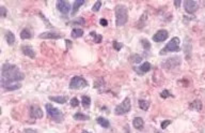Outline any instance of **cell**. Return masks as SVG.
<instances>
[{"instance_id": "1", "label": "cell", "mask_w": 205, "mask_h": 133, "mask_svg": "<svg viewBox=\"0 0 205 133\" xmlns=\"http://www.w3.org/2000/svg\"><path fill=\"white\" fill-rule=\"evenodd\" d=\"M25 78V74L22 73L18 67L12 64H4L1 69V86L6 87V85L14 84L18 81Z\"/></svg>"}, {"instance_id": "2", "label": "cell", "mask_w": 205, "mask_h": 133, "mask_svg": "<svg viewBox=\"0 0 205 133\" xmlns=\"http://www.w3.org/2000/svg\"><path fill=\"white\" fill-rule=\"evenodd\" d=\"M116 27H122L128 21V10L124 4H118L114 8Z\"/></svg>"}, {"instance_id": "3", "label": "cell", "mask_w": 205, "mask_h": 133, "mask_svg": "<svg viewBox=\"0 0 205 133\" xmlns=\"http://www.w3.org/2000/svg\"><path fill=\"white\" fill-rule=\"evenodd\" d=\"M45 109H46L48 116L50 118H53V120H55L56 123H61V121H63V114L59 109L55 107L53 104H49V103H47L45 105Z\"/></svg>"}, {"instance_id": "4", "label": "cell", "mask_w": 205, "mask_h": 133, "mask_svg": "<svg viewBox=\"0 0 205 133\" xmlns=\"http://www.w3.org/2000/svg\"><path fill=\"white\" fill-rule=\"evenodd\" d=\"M179 43H181V41H179V38L177 37L172 38V40H170V42H169V43L167 44L160 52H159V54H160V55H164V54H167V53H169V52H179L181 51Z\"/></svg>"}, {"instance_id": "5", "label": "cell", "mask_w": 205, "mask_h": 133, "mask_svg": "<svg viewBox=\"0 0 205 133\" xmlns=\"http://www.w3.org/2000/svg\"><path fill=\"white\" fill-rule=\"evenodd\" d=\"M132 109V104H130V99L128 97H126L125 99L122 101V103L119 105H116L114 109V113L116 115H125Z\"/></svg>"}, {"instance_id": "6", "label": "cell", "mask_w": 205, "mask_h": 133, "mask_svg": "<svg viewBox=\"0 0 205 133\" xmlns=\"http://www.w3.org/2000/svg\"><path fill=\"white\" fill-rule=\"evenodd\" d=\"M88 86V82L82 76H74L69 82V88L71 89H82Z\"/></svg>"}, {"instance_id": "7", "label": "cell", "mask_w": 205, "mask_h": 133, "mask_svg": "<svg viewBox=\"0 0 205 133\" xmlns=\"http://www.w3.org/2000/svg\"><path fill=\"white\" fill-rule=\"evenodd\" d=\"M181 64V58L177 57V56H174V57L168 58L164 62H163V67L167 70H171L174 69V68L179 67Z\"/></svg>"}, {"instance_id": "8", "label": "cell", "mask_w": 205, "mask_h": 133, "mask_svg": "<svg viewBox=\"0 0 205 133\" xmlns=\"http://www.w3.org/2000/svg\"><path fill=\"white\" fill-rule=\"evenodd\" d=\"M198 8H199V4H198L197 1H193V0H186V1L184 2L185 11H186L187 13H189V14L195 13V11L198 10Z\"/></svg>"}, {"instance_id": "9", "label": "cell", "mask_w": 205, "mask_h": 133, "mask_svg": "<svg viewBox=\"0 0 205 133\" xmlns=\"http://www.w3.org/2000/svg\"><path fill=\"white\" fill-rule=\"evenodd\" d=\"M56 6H57L58 10L64 15H66L67 13L69 12V10H71V4H69V2L64 1V0H58Z\"/></svg>"}, {"instance_id": "10", "label": "cell", "mask_w": 205, "mask_h": 133, "mask_svg": "<svg viewBox=\"0 0 205 133\" xmlns=\"http://www.w3.org/2000/svg\"><path fill=\"white\" fill-rule=\"evenodd\" d=\"M169 37V33L166 29H160L158 30L154 35H153V41L155 42H164L168 39Z\"/></svg>"}, {"instance_id": "11", "label": "cell", "mask_w": 205, "mask_h": 133, "mask_svg": "<svg viewBox=\"0 0 205 133\" xmlns=\"http://www.w3.org/2000/svg\"><path fill=\"white\" fill-rule=\"evenodd\" d=\"M43 115H44V113H43L42 109L39 106V105H31V107H30L31 118L39 119V118H42Z\"/></svg>"}, {"instance_id": "12", "label": "cell", "mask_w": 205, "mask_h": 133, "mask_svg": "<svg viewBox=\"0 0 205 133\" xmlns=\"http://www.w3.org/2000/svg\"><path fill=\"white\" fill-rule=\"evenodd\" d=\"M41 39H53V40H58V39H61L63 37L62 35L57 32H43L41 35H39Z\"/></svg>"}, {"instance_id": "13", "label": "cell", "mask_w": 205, "mask_h": 133, "mask_svg": "<svg viewBox=\"0 0 205 133\" xmlns=\"http://www.w3.org/2000/svg\"><path fill=\"white\" fill-rule=\"evenodd\" d=\"M22 52L24 53V55L28 56V57L32 58V59L35 58V52L30 45H24V46H22Z\"/></svg>"}, {"instance_id": "14", "label": "cell", "mask_w": 205, "mask_h": 133, "mask_svg": "<svg viewBox=\"0 0 205 133\" xmlns=\"http://www.w3.org/2000/svg\"><path fill=\"white\" fill-rule=\"evenodd\" d=\"M132 126H134L135 129L137 130H142L144 127V121L141 117H135L134 120H132Z\"/></svg>"}, {"instance_id": "15", "label": "cell", "mask_w": 205, "mask_h": 133, "mask_svg": "<svg viewBox=\"0 0 205 133\" xmlns=\"http://www.w3.org/2000/svg\"><path fill=\"white\" fill-rule=\"evenodd\" d=\"M151 64L150 62H148V61H145V62H143L142 64H141L140 67L137 69V72L138 73H140V74H143V73H146V72H148L151 70Z\"/></svg>"}, {"instance_id": "16", "label": "cell", "mask_w": 205, "mask_h": 133, "mask_svg": "<svg viewBox=\"0 0 205 133\" xmlns=\"http://www.w3.org/2000/svg\"><path fill=\"white\" fill-rule=\"evenodd\" d=\"M49 100L53 101V102L59 103V104H64V103H66L67 98L63 96H56V97H49Z\"/></svg>"}, {"instance_id": "17", "label": "cell", "mask_w": 205, "mask_h": 133, "mask_svg": "<svg viewBox=\"0 0 205 133\" xmlns=\"http://www.w3.org/2000/svg\"><path fill=\"white\" fill-rule=\"evenodd\" d=\"M189 109L200 112L202 110V102L200 100H195L193 102H191L190 104H189Z\"/></svg>"}, {"instance_id": "18", "label": "cell", "mask_w": 205, "mask_h": 133, "mask_svg": "<svg viewBox=\"0 0 205 133\" xmlns=\"http://www.w3.org/2000/svg\"><path fill=\"white\" fill-rule=\"evenodd\" d=\"M85 3V0H76L73 4V10H72V15H75L78 12V10L80 9V6Z\"/></svg>"}, {"instance_id": "19", "label": "cell", "mask_w": 205, "mask_h": 133, "mask_svg": "<svg viewBox=\"0 0 205 133\" xmlns=\"http://www.w3.org/2000/svg\"><path fill=\"white\" fill-rule=\"evenodd\" d=\"M96 123H98V125L101 126V127L103 128H109L110 127V123L108 119L104 118V117H98L97 119H96Z\"/></svg>"}, {"instance_id": "20", "label": "cell", "mask_w": 205, "mask_h": 133, "mask_svg": "<svg viewBox=\"0 0 205 133\" xmlns=\"http://www.w3.org/2000/svg\"><path fill=\"white\" fill-rule=\"evenodd\" d=\"M6 42H8L9 45H13L15 43V35L13 32H11V31H6Z\"/></svg>"}, {"instance_id": "21", "label": "cell", "mask_w": 205, "mask_h": 133, "mask_svg": "<svg viewBox=\"0 0 205 133\" xmlns=\"http://www.w3.org/2000/svg\"><path fill=\"white\" fill-rule=\"evenodd\" d=\"M72 38H74V39H77V38H80L83 35V30L81 28H74L73 30H72V33H71Z\"/></svg>"}, {"instance_id": "22", "label": "cell", "mask_w": 205, "mask_h": 133, "mask_svg": "<svg viewBox=\"0 0 205 133\" xmlns=\"http://www.w3.org/2000/svg\"><path fill=\"white\" fill-rule=\"evenodd\" d=\"M21 38L22 40H29L32 38V33H31V31L29 30V29H24V30H22L21 32Z\"/></svg>"}, {"instance_id": "23", "label": "cell", "mask_w": 205, "mask_h": 133, "mask_svg": "<svg viewBox=\"0 0 205 133\" xmlns=\"http://www.w3.org/2000/svg\"><path fill=\"white\" fill-rule=\"evenodd\" d=\"M81 103H82V105H83L85 109H88V107H90V105H91V98L88 97V96H82Z\"/></svg>"}, {"instance_id": "24", "label": "cell", "mask_w": 205, "mask_h": 133, "mask_svg": "<svg viewBox=\"0 0 205 133\" xmlns=\"http://www.w3.org/2000/svg\"><path fill=\"white\" fill-rule=\"evenodd\" d=\"M74 119H76V120H79V121H83V120H88L89 119V116H87V115H83L82 113H76V114H74Z\"/></svg>"}, {"instance_id": "25", "label": "cell", "mask_w": 205, "mask_h": 133, "mask_svg": "<svg viewBox=\"0 0 205 133\" xmlns=\"http://www.w3.org/2000/svg\"><path fill=\"white\" fill-rule=\"evenodd\" d=\"M139 107L143 111H148L150 107V102L146 100H139Z\"/></svg>"}, {"instance_id": "26", "label": "cell", "mask_w": 205, "mask_h": 133, "mask_svg": "<svg viewBox=\"0 0 205 133\" xmlns=\"http://www.w3.org/2000/svg\"><path fill=\"white\" fill-rule=\"evenodd\" d=\"M22 87L21 84H18V83H14V84H10V85H6V87H3L6 90H10V91H12V90H16V89H19Z\"/></svg>"}, {"instance_id": "27", "label": "cell", "mask_w": 205, "mask_h": 133, "mask_svg": "<svg viewBox=\"0 0 205 133\" xmlns=\"http://www.w3.org/2000/svg\"><path fill=\"white\" fill-rule=\"evenodd\" d=\"M130 60H132L134 64H140V62L142 61V57H141L140 55L135 54V55H132V57H130Z\"/></svg>"}, {"instance_id": "28", "label": "cell", "mask_w": 205, "mask_h": 133, "mask_svg": "<svg viewBox=\"0 0 205 133\" xmlns=\"http://www.w3.org/2000/svg\"><path fill=\"white\" fill-rule=\"evenodd\" d=\"M91 35L94 38L95 43H101V41H102V35H97V33H95V32H91Z\"/></svg>"}, {"instance_id": "29", "label": "cell", "mask_w": 205, "mask_h": 133, "mask_svg": "<svg viewBox=\"0 0 205 133\" xmlns=\"http://www.w3.org/2000/svg\"><path fill=\"white\" fill-rule=\"evenodd\" d=\"M160 97H161L163 99H166V98H168V97H172V94H171V92L169 91V90L164 89V91H161Z\"/></svg>"}, {"instance_id": "30", "label": "cell", "mask_w": 205, "mask_h": 133, "mask_svg": "<svg viewBox=\"0 0 205 133\" xmlns=\"http://www.w3.org/2000/svg\"><path fill=\"white\" fill-rule=\"evenodd\" d=\"M101 6H102V2H101V1H96L95 4L93 6V8H92V11H93V12H97V11L101 9Z\"/></svg>"}, {"instance_id": "31", "label": "cell", "mask_w": 205, "mask_h": 133, "mask_svg": "<svg viewBox=\"0 0 205 133\" xmlns=\"http://www.w3.org/2000/svg\"><path fill=\"white\" fill-rule=\"evenodd\" d=\"M141 43H142V46H143L144 49H150L151 44H150V42H148V40L142 39V40H141Z\"/></svg>"}, {"instance_id": "32", "label": "cell", "mask_w": 205, "mask_h": 133, "mask_svg": "<svg viewBox=\"0 0 205 133\" xmlns=\"http://www.w3.org/2000/svg\"><path fill=\"white\" fill-rule=\"evenodd\" d=\"M71 105L73 107H77L78 105H79V101H78V99L77 98H73L71 100Z\"/></svg>"}, {"instance_id": "33", "label": "cell", "mask_w": 205, "mask_h": 133, "mask_svg": "<svg viewBox=\"0 0 205 133\" xmlns=\"http://www.w3.org/2000/svg\"><path fill=\"white\" fill-rule=\"evenodd\" d=\"M170 123H171V120H169V119H167V120H164L163 123H161V125H160L161 129H167V127H168Z\"/></svg>"}, {"instance_id": "34", "label": "cell", "mask_w": 205, "mask_h": 133, "mask_svg": "<svg viewBox=\"0 0 205 133\" xmlns=\"http://www.w3.org/2000/svg\"><path fill=\"white\" fill-rule=\"evenodd\" d=\"M113 47H114V48L116 49V51H120V49H121V48H122V47H123V45L121 44V43H119V42L114 41V42H113Z\"/></svg>"}, {"instance_id": "35", "label": "cell", "mask_w": 205, "mask_h": 133, "mask_svg": "<svg viewBox=\"0 0 205 133\" xmlns=\"http://www.w3.org/2000/svg\"><path fill=\"white\" fill-rule=\"evenodd\" d=\"M0 13H1V16L2 17H6V6H1V8H0Z\"/></svg>"}, {"instance_id": "36", "label": "cell", "mask_w": 205, "mask_h": 133, "mask_svg": "<svg viewBox=\"0 0 205 133\" xmlns=\"http://www.w3.org/2000/svg\"><path fill=\"white\" fill-rule=\"evenodd\" d=\"M100 24L102 25V26H107L108 25V22H107V19H101V21H100Z\"/></svg>"}, {"instance_id": "37", "label": "cell", "mask_w": 205, "mask_h": 133, "mask_svg": "<svg viewBox=\"0 0 205 133\" xmlns=\"http://www.w3.org/2000/svg\"><path fill=\"white\" fill-rule=\"evenodd\" d=\"M181 3H182L181 1H174V4H175V6H176V8H179V6H181Z\"/></svg>"}, {"instance_id": "38", "label": "cell", "mask_w": 205, "mask_h": 133, "mask_svg": "<svg viewBox=\"0 0 205 133\" xmlns=\"http://www.w3.org/2000/svg\"><path fill=\"white\" fill-rule=\"evenodd\" d=\"M155 133H163V132L159 131V130H155Z\"/></svg>"}, {"instance_id": "39", "label": "cell", "mask_w": 205, "mask_h": 133, "mask_svg": "<svg viewBox=\"0 0 205 133\" xmlns=\"http://www.w3.org/2000/svg\"><path fill=\"white\" fill-rule=\"evenodd\" d=\"M82 133H90V132H88V131H83Z\"/></svg>"}]
</instances>
